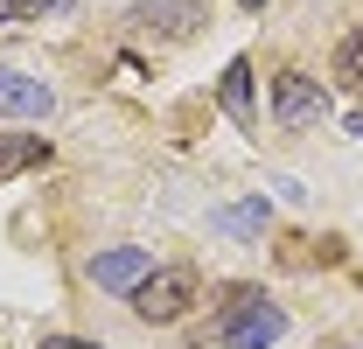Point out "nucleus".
Here are the masks:
<instances>
[{
	"label": "nucleus",
	"instance_id": "1",
	"mask_svg": "<svg viewBox=\"0 0 363 349\" xmlns=\"http://www.w3.org/2000/svg\"><path fill=\"white\" fill-rule=\"evenodd\" d=\"M126 301H133V314H140V321L168 328V321H182L189 307L203 301V272H196V265H154V272L140 279Z\"/></svg>",
	"mask_w": 363,
	"mask_h": 349
},
{
	"label": "nucleus",
	"instance_id": "2",
	"mask_svg": "<svg viewBox=\"0 0 363 349\" xmlns=\"http://www.w3.org/2000/svg\"><path fill=\"white\" fill-rule=\"evenodd\" d=\"M279 336H286V307L279 301H252V307H238V314L217 321V343L224 349H272Z\"/></svg>",
	"mask_w": 363,
	"mask_h": 349
},
{
	"label": "nucleus",
	"instance_id": "3",
	"mask_svg": "<svg viewBox=\"0 0 363 349\" xmlns=\"http://www.w3.org/2000/svg\"><path fill=\"white\" fill-rule=\"evenodd\" d=\"M272 119H279V126H315V119H328V91H321V77H308V70H279V77H272Z\"/></svg>",
	"mask_w": 363,
	"mask_h": 349
},
{
	"label": "nucleus",
	"instance_id": "4",
	"mask_svg": "<svg viewBox=\"0 0 363 349\" xmlns=\"http://www.w3.org/2000/svg\"><path fill=\"white\" fill-rule=\"evenodd\" d=\"M126 21H133V28H147V35H161V43H189L210 14H203V0H140Z\"/></svg>",
	"mask_w": 363,
	"mask_h": 349
},
{
	"label": "nucleus",
	"instance_id": "5",
	"mask_svg": "<svg viewBox=\"0 0 363 349\" xmlns=\"http://www.w3.org/2000/svg\"><path fill=\"white\" fill-rule=\"evenodd\" d=\"M56 112V91L14 63H0V119H49Z\"/></svg>",
	"mask_w": 363,
	"mask_h": 349
},
{
	"label": "nucleus",
	"instance_id": "6",
	"mask_svg": "<svg viewBox=\"0 0 363 349\" xmlns=\"http://www.w3.org/2000/svg\"><path fill=\"white\" fill-rule=\"evenodd\" d=\"M84 272H91V287H105V294H133L140 279L154 272V259H147L140 245H119V252H98Z\"/></svg>",
	"mask_w": 363,
	"mask_h": 349
},
{
	"label": "nucleus",
	"instance_id": "7",
	"mask_svg": "<svg viewBox=\"0 0 363 349\" xmlns=\"http://www.w3.org/2000/svg\"><path fill=\"white\" fill-rule=\"evenodd\" d=\"M217 105H224L238 126H252V63H245V56H230V63H224V77H217Z\"/></svg>",
	"mask_w": 363,
	"mask_h": 349
},
{
	"label": "nucleus",
	"instance_id": "8",
	"mask_svg": "<svg viewBox=\"0 0 363 349\" xmlns=\"http://www.w3.org/2000/svg\"><path fill=\"white\" fill-rule=\"evenodd\" d=\"M43 161H49V140H43V133H0V174L43 168Z\"/></svg>",
	"mask_w": 363,
	"mask_h": 349
},
{
	"label": "nucleus",
	"instance_id": "9",
	"mask_svg": "<svg viewBox=\"0 0 363 349\" xmlns=\"http://www.w3.org/2000/svg\"><path fill=\"white\" fill-rule=\"evenodd\" d=\"M335 84H350V91H363V28H350L342 43H335Z\"/></svg>",
	"mask_w": 363,
	"mask_h": 349
},
{
	"label": "nucleus",
	"instance_id": "10",
	"mask_svg": "<svg viewBox=\"0 0 363 349\" xmlns=\"http://www.w3.org/2000/svg\"><path fill=\"white\" fill-rule=\"evenodd\" d=\"M217 231H230V238H252V231H259V223H266V196H259V203H238V210H217Z\"/></svg>",
	"mask_w": 363,
	"mask_h": 349
},
{
	"label": "nucleus",
	"instance_id": "11",
	"mask_svg": "<svg viewBox=\"0 0 363 349\" xmlns=\"http://www.w3.org/2000/svg\"><path fill=\"white\" fill-rule=\"evenodd\" d=\"M49 0H0V28H14V21H43Z\"/></svg>",
	"mask_w": 363,
	"mask_h": 349
},
{
	"label": "nucleus",
	"instance_id": "12",
	"mask_svg": "<svg viewBox=\"0 0 363 349\" xmlns=\"http://www.w3.org/2000/svg\"><path fill=\"white\" fill-rule=\"evenodd\" d=\"M43 349H105V343H91V336H43Z\"/></svg>",
	"mask_w": 363,
	"mask_h": 349
},
{
	"label": "nucleus",
	"instance_id": "13",
	"mask_svg": "<svg viewBox=\"0 0 363 349\" xmlns=\"http://www.w3.org/2000/svg\"><path fill=\"white\" fill-rule=\"evenodd\" d=\"M350 140H363V112H350Z\"/></svg>",
	"mask_w": 363,
	"mask_h": 349
},
{
	"label": "nucleus",
	"instance_id": "14",
	"mask_svg": "<svg viewBox=\"0 0 363 349\" xmlns=\"http://www.w3.org/2000/svg\"><path fill=\"white\" fill-rule=\"evenodd\" d=\"M245 7H259V0H245Z\"/></svg>",
	"mask_w": 363,
	"mask_h": 349
}]
</instances>
